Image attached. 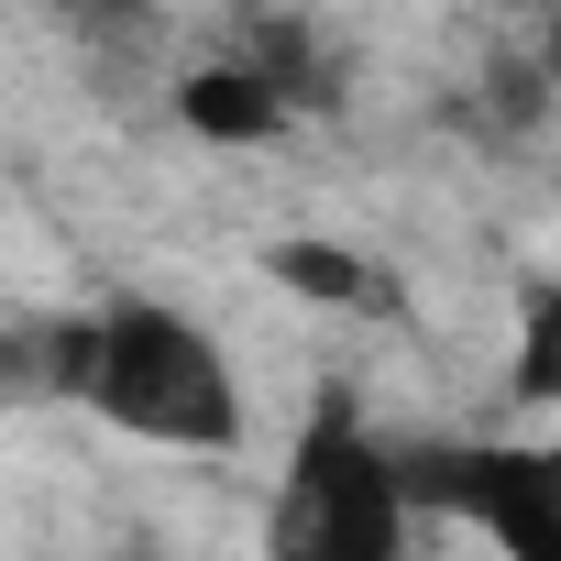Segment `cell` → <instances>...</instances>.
Wrapping results in <instances>:
<instances>
[{"instance_id":"8","label":"cell","mask_w":561,"mask_h":561,"mask_svg":"<svg viewBox=\"0 0 561 561\" xmlns=\"http://www.w3.org/2000/svg\"><path fill=\"white\" fill-rule=\"evenodd\" d=\"M242 56L298 100V122H309V111H342V56L320 45V23H298V12H253V23H242Z\"/></svg>"},{"instance_id":"1","label":"cell","mask_w":561,"mask_h":561,"mask_svg":"<svg viewBox=\"0 0 561 561\" xmlns=\"http://www.w3.org/2000/svg\"><path fill=\"white\" fill-rule=\"evenodd\" d=\"M78 408L144 451H242V430H253L231 353L165 298H100V364H89Z\"/></svg>"},{"instance_id":"5","label":"cell","mask_w":561,"mask_h":561,"mask_svg":"<svg viewBox=\"0 0 561 561\" xmlns=\"http://www.w3.org/2000/svg\"><path fill=\"white\" fill-rule=\"evenodd\" d=\"M89 364H100V309L12 320V331H0V408H78Z\"/></svg>"},{"instance_id":"6","label":"cell","mask_w":561,"mask_h":561,"mask_svg":"<svg viewBox=\"0 0 561 561\" xmlns=\"http://www.w3.org/2000/svg\"><path fill=\"white\" fill-rule=\"evenodd\" d=\"M264 275L287 298H309V309H331V320H397V275L375 264V253H353V242H320V231H298V242H275L264 253Z\"/></svg>"},{"instance_id":"7","label":"cell","mask_w":561,"mask_h":561,"mask_svg":"<svg viewBox=\"0 0 561 561\" xmlns=\"http://www.w3.org/2000/svg\"><path fill=\"white\" fill-rule=\"evenodd\" d=\"M56 12V34L111 78V89H144L154 67H165V12L154 0H45Z\"/></svg>"},{"instance_id":"3","label":"cell","mask_w":561,"mask_h":561,"mask_svg":"<svg viewBox=\"0 0 561 561\" xmlns=\"http://www.w3.org/2000/svg\"><path fill=\"white\" fill-rule=\"evenodd\" d=\"M408 506L462 517L517 561H561V440H397Z\"/></svg>"},{"instance_id":"4","label":"cell","mask_w":561,"mask_h":561,"mask_svg":"<svg viewBox=\"0 0 561 561\" xmlns=\"http://www.w3.org/2000/svg\"><path fill=\"white\" fill-rule=\"evenodd\" d=\"M165 111L187 122V144H220V154H264V144H287V122H298V100L275 89L242 45L209 56V67H187V78L165 89Z\"/></svg>"},{"instance_id":"10","label":"cell","mask_w":561,"mask_h":561,"mask_svg":"<svg viewBox=\"0 0 561 561\" xmlns=\"http://www.w3.org/2000/svg\"><path fill=\"white\" fill-rule=\"evenodd\" d=\"M528 56H539V67H550V89H561V12H550V23L528 34Z\"/></svg>"},{"instance_id":"9","label":"cell","mask_w":561,"mask_h":561,"mask_svg":"<svg viewBox=\"0 0 561 561\" xmlns=\"http://www.w3.org/2000/svg\"><path fill=\"white\" fill-rule=\"evenodd\" d=\"M506 408H561V275L517 287V331H506Z\"/></svg>"},{"instance_id":"2","label":"cell","mask_w":561,"mask_h":561,"mask_svg":"<svg viewBox=\"0 0 561 561\" xmlns=\"http://www.w3.org/2000/svg\"><path fill=\"white\" fill-rule=\"evenodd\" d=\"M408 473H397V440L364 430V397H320L287 473H275V506H264V550L275 561H397L408 550Z\"/></svg>"}]
</instances>
